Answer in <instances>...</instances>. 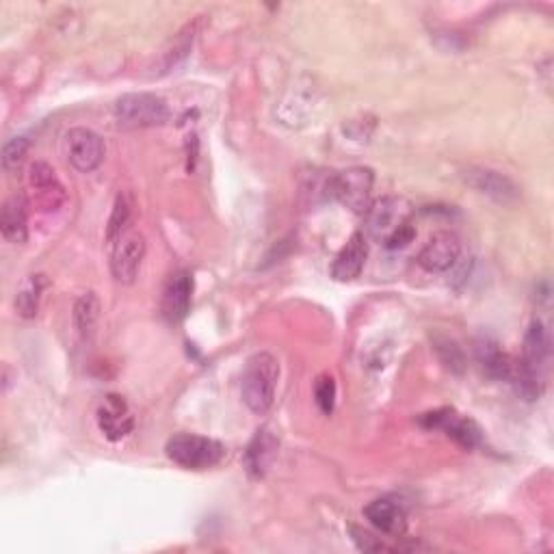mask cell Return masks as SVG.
Listing matches in <instances>:
<instances>
[{"label": "cell", "mask_w": 554, "mask_h": 554, "mask_svg": "<svg viewBox=\"0 0 554 554\" xmlns=\"http://www.w3.org/2000/svg\"><path fill=\"white\" fill-rule=\"evenodd\" d=\"M277 379H280V362H277L271 353L260 351L247 360L241 394L245 405L254 414H267L275 403Z\"/></svg>", "instance_id": "cell-1"}, {"label": "cell", "mask_w": 554, "mask_h": 554, "mask_svg": "<svg viewBox=\"0 0 554 554\" xmlns=\"http://www.w3.org/2000/svg\"><path fill=\"white\" fill-rule=\"evenodd\" d=\"M167 457L184 470H208L226 455V448L213 438L197 433H178L165 446Z\"/></svg>", "instance_id": "cell-2"}, {"label": "cell", "mask_w": 554, "mask_h": 554, "mask_svg": "<svg viewBox=\"0 0 554 554\" xmlns=\"http://www.w3.org/2000/svg\"><path fill=\"white\" fill-rule=\"evenodd\" d=\"M169 107L161 96L126 94L115 104V120L120 128H154L169 122Z\"/></svg>", "instance_id": "cell-3"}, {"label": "cell", "mask_w": 554, "mask_h": 554, "mask_svg": "<svg viewBox=\"0 0 554 554\" xmlns=\"http://www.w3.org/2000/svg\"><path fill=\"white\" fill-rule=\"evenodd\" d=\"M373 184L375 171L371 167H349L329 178L327 193L353 213H366L371 206Z\"/></svg>", "instance_id": "cell-4"}, {"label": "cell", "mask_w": 554, "mask_h": 554, "mask_svg": "<svg viewBox=\"0 0 554 554\" xmlns=\"http://www.w3.org/2000/svg\"><path fill=\"white\" fill-rule=\"evenodd\" d=\"M412 208L403 197H379L364 213L366 221V232L373 236V239L386 241L392 232H397L405 223H410Z\"/></svg>", "instance_id": "cell-5"}, {"label": "cell", "mask_w": 554, "mask_h": 554, "mask_svg": "<svg viewBox=\"0 0 554 554\" xmlns=\"http://www.w3.org/2000/svg\"><path fill=\"white\" fill-rule=\"evenodd\" d=\"M420 425L425 429H442L448 438L455 440L466 451H472V448L481 446L483 442V433L477 422L468 416L457 414L453 407H442V410L422 414Z\"/></svg>", "instance_id": "cell-6"}, {"label": "cell", "mask_w": 554, "mask_h": 554, "mask_svg": "<svg viewBox=\"0 0 554 554\" xmlns=\"http://www.w3.org/2000/svg\"><path fill=\"white\" fill-rule=\"evenodd\" d=\"M461 256V241L451 230H440L429 236L425 247L418 254V265L429 273H444L457 265Z\"/></svg>", "instance_id": "cell-7"}, {"label": "cell", "mask_w": 554, "mask_h": 554, "mask_svg": "<svg viewBox=\"0 0 554 554\" xmlns=\"http://www.w3.org/2000/svg\"><path fill=\"white\" fill-rule=\"evenodd\" d=\"M145 258V239L139 232H126L111 245V271L120 284H133Z\"/></svg>", "instance_id": "cell-8"}, {"label": "cell", "mask_w": 554, "mask_h": 554, "mask_svg": "<svg viewBox=\"0 0 554 554\" xmlns=\"http://www.w3.org/2000/svg\"><path fill=\"white\" fill-rule=\"evenodd\" d=\"M65 154H68V161L74 169L87 174V171L100 167L104 158V141L94 130L72 128L65 135Z\"/></svg>", "instance_id": "cell-9"}, {"label": "cell", "mask_w": 554, "mask_h": 554, "mask_svg": "<svg viewBox=\"0 0 554 554\" xmlns=\"http://www.w3.org/2000/svg\"><path fill=\"white\" fill-rule=\"evenodd\" d=\"M29 184H31V195L35 206L39 210H46V213H55L65 202V189L59 182L55 169L48 163L37 161L31 165L29 171Z\"/></svg>", "instance_id": "cell-10"}, {"label": "cell", "mask_w": 554, "mask_h": 554, "mask_svg": "<svg viewBox=\"0 0 554 554\" xmlns=\"http://www.w3.org/2000/svg\"><path fill=\"white\" fill-rule=\"evenodd\" d=\"M464 180L474 191L492 197L498 204H513L520 197V189L516 187V182L494 169L468 167L464 171Z\"/></svg>", "instance_id": "cell-11"}, {"label": "cell", "mask_w": 554, "mask_h": 554, "mask_svg": "<svg viewBox=\"0 0 554 554\" xmlns=\"http://www.w3.org/2000/svg\"><path fill=\"white\" fill-rule=\"evenodd\" d=\"M193 303V275L187 269H180L169 275L163 290L161 310L169 323H180L189 314Z\"/></svg>", "instance_id": "cell-12"}, {"label": "cell", "mask_w": 554, "mask_h": 554, "mask_svg": "<svg viewBox=\"0 0 554 554\" xmlns=\"http://www.w3.org/2000/svg\"><path fill=\"white\" fill-rule=\"evenodd\" d=\"M98 427L104 433V438H109L111 442L122 440L133 431L135 420L124 397H120V394H109V397L104 399L98 410Z\"/></svg>", "instance_id": "cell-13"}, {"label": "cell", "mask_w": 554, "mask_h": 554, "mask_svg": "<svg viewBox=\"0 0 554 554\" xmlns=\"http://www.w3.org/2000/svg\"><path fill=\"white\" fill-rule=\"evenodd\" d=\"M368 258V241L364 232H355L347 245L340 249V254L334 258L332 275L338 282H351L360 277Z\"/></svg>", "instance_id": "cell-14"}, {"label": "cell", "mask_w": 554, "mask_h": 554, "mask_svg": "<svg viewBox=\"0 0 554 554\" xmlns=\"http://www.w3.org/2000/svg\"><path fill=\"white\" fill-rule=\"evenodd\" d=\"M364 516L379 533L388 537H401L407 531L405 511L388 498H379L364 507Z\"/></svg>", "instance_id": "cell-15"}, {"label": "cell", "mask_w": 554, "mask_h": 554, "mask_svg": "<svg viewBox=\"0 0 554 554\" xmlns=\"http://www.w3.org/2000/svg\"><path fill=\"white\" fill-rule=\"evenodd\" d=\"M275 455H277V438H275V435L269 429L258 431L254 435V440L249 442L247 453H245L247 472L256 479L265 477V472L273 464Z\"/></svg>", "instance_id": "cell-16"}, {"label": "cell", "mask_w": 554, "mask_h": 554, "mask_svg": "<svg viewBox=\"0 0 554 554\" xmlns=\"http://www.w3.org/2000/svg\"><path fill=\"white\" fill-rule=\"evenodd\" d=\"M477 358L487 375H490L492 379H503V381H511L513 371H516V362H518V360H513L511 355H507L505 351H500L496 342L487 340V338L477 342Z\"/></svg>", "instance_id": "cell-17"}, {"label": "cell", "mask_w": 554, "mask_h": 554, "mask_svg": "<svg viewBox=\"0 0 554 554\" xmlns=\"http://www.w3.org/2000/svg\"><path fill=\"white\" fill-rule=\"evenodd\" d=\"M0 232L5 241L13 245H24L29 239V221H26V206L20 197H11L5 202L3 213H0Z\"/></svg>", "instance_id": "cell-18"}, {"label": "cell", "mask_w": 554, "mask_h": 554, "mask_svg": "<svg viewBox=\"0 0 554 554\" xmlns=\"http://www.w3.org/2000/svg\"><path fill=\"white\" fill-rule=\"evenodd\" d=\"M100 319V301L94 293H85L74 303V327L81 340H89L96 332Z\"/></svg>", "instance_id": "cell-19"}, {"label": "cell", "mask_w": 554, "mask_h": 554, "mask_svg": "<svg viewBox=\"0 0 554 554\" xmlns=\"http://www.w3.org/2000/svg\"><path fill=\"white\" fill-rule=\"evenodd\" d=\"M133 208H135V204H133V195L130 193H120L115 197L109 228H107L109 245H113L122 234L128 232L130 221H133Z\"/></svg>", "instance_id": "cell-20"}, {"label": "cell", "mask_w": 554, "mask_h": 554, "mask_svg": "<svg viewBox=\"0 0 554 554\" xmlns=\"http://www.w3.org/2000/svg\"><path fill=\"white\" fill-rule=\"evenodd\" d=\"M46 288V280L44 275H29L26 277V282L22 284V288L18 290L16 297V310L24 319H33L39 310V299H42V293Z\"/></svg>", "instance_id": "cell-21"}, {"label": "cell", "mask_w": 554, "mask_h": 554, "mask_svg": "<svg viewBox=\"0 0 554 554\" xmlns=\"http://www.w3.org/2000/svg\"><path fill=\"white\" fill-rule=\"evenodd\" d=\"M433 349H435V353H438L440 362L448 368V371L455 375H461L466 371V355H464V351H461L457 340L448 338V336H435Z\"/></svg>", "instance_id": "cell-22"}, {"label": "cell", "mask_w": 554, "mask_h": 554, "mask_svg": "<svg viewBox=\"0 0 554 554\" xmlns=\"http://www.w3.org/2000/svg\"><path fill=\"white\" fill-rule=\"evenodd\" d=\"M314 399L323 414H332L336 405V381L329 375H321L314 384Z\"/></svg>", "instance_id": "cell-23"}, {"label": "cell", "mask_w": 554, "mask_h": 554, "mask_svg": "<svg viewBox=\"0 0 554 554\" xmlns=\"http://www.w3.org/2000/svg\"><path fill=\"white\" fill-rule=\"evenodd\" d=\"M349 533H351V539L355 542V546L364 552H394V548L388 546L384 539L360 529V526H349Z\"/></svg>", "instance_id": "cell-24"}, {"label": "cell", "mask_w": 554, "mask_h": 554, "mask_svg": "<svg viewBox=\"0 0 554 554\" xmlns=\"http://www.w3.org/2000/svg\"><path fill=\"white\" fill-rule=\"evenodd\" d=\"M26 150H29V139L26 137L9 139L3 148V167L7 171H13L16 167H20V163L26 156Z\"/></svg>", "instance_id": "cell-25"}, {"label": "cell", "mask_w": 554, "mask_h": 554, "mask_svg": "<svg viewBox=\"0 0 554 554\" xmlns=\"http://www.w3.org/2000/svg\"><path fill=\"white\" fill-rule=\"evenodd\" d=\"M414 239H416L414 226H412V223H405V226H401L397 232H392L388 236V239L384 241V245L388 249H403V247H407L410 243H414Z\"/></svg>", "instance_id": "cell-26"}]
</instances>
